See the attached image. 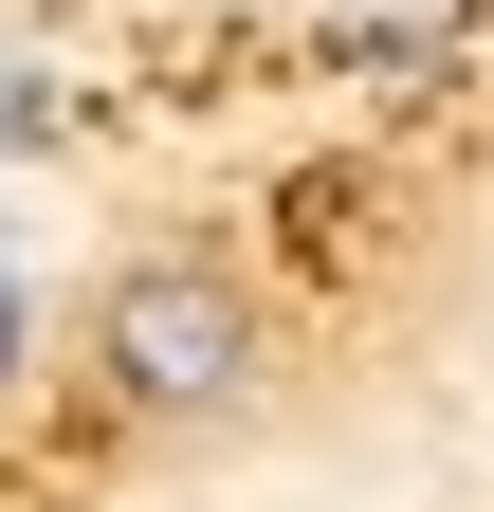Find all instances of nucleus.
Listing matches in <instances>:
<instances>
[{
    "mask_svg": "<svg viewBox=\"0 0 494 512\" xmlns=\"http://www.w3.org/2000/svg\"><path fill=\"white\" fill-rule=\"evenodd\" d=\"M0 147H55V74H37L19 37H0Z\"/></svg>",
    "mask_w": 494,
    "mask_h": 512,
    "instance_id": "obj_2",
    "label": "nucleus"
},
{
    "mask_svg": "<svg viewBox=\"0 0 494 512\" xmlns=\"http://www.w3.org/2000/svg\"><path fill=\"white\" fill-rule=\"evenodd\" d=\"M92 366H110L129 421H220L238 384H257V311H238L220 256H129L110 311H92Z\"/></svg>",
    "mask_w": 494,
    "mask_h": 512,
    "instance_id": "obj_1",
    "label": "nucleus"
}]
</instances>
